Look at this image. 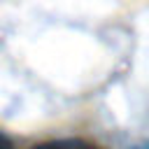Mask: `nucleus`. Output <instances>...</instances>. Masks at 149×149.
<instances>
[{
  "mask_svg": "<svg viewBox=\"0 0 149 149\" xmlns=\"http://www.w3.org/2000/svg\"><path fill=\"white\" fill-rule=\"evenodd\" d=\"M33 149H95V147L81 137H61V140H47L42 144H35Z\"/></svg>",
  "mask_w": 149,
  "mask_h": 149,
  "instance_id": "nucleus-1",
  "label": "nucleus"
},
{
  "mask_svg": "<svg viewBox=\"0 0 149 149\" xmlns=\"http://www.w3.org/2000/svg\"><path fill=\"white\" fill-rule=\"evenodd\" d=\"M0 149H14V142H12L2 130H0Z\"/></svg>",
  "mask_w": 149,
  "mask_h": 149,
  "instance_id": "nucleus-2",
  "label": "nucleus"
},
{
  "mask_svg": "<svg viewBox=\"0 0 149 149\" xmlns=\"http://www.w3.org/2000/svg\"><path fill=\"white\" fill-rule=\"evenodd\" d=\"M133 149H149V142H144V144H137V147H133Z\"/></svg>",
  "mask_w": 149,
  "mask_h": 149,
  "instance_id": "nucleus-3",
  "label": "nucleus"
}]
</instances>
